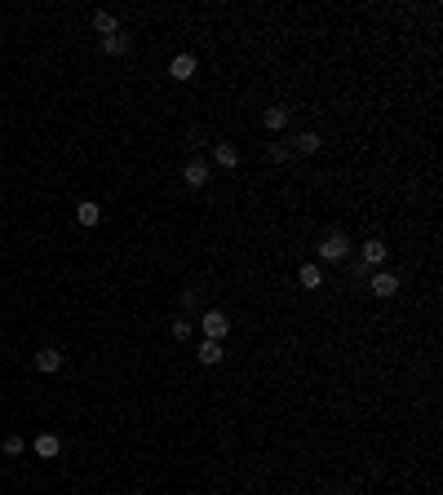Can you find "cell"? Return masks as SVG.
<instances>
[{
  "mask_svg": "<svg viewBox=\"0 0 443 495\" xmlns=\"http://www.w3.org/2000/svg\"><path fill=\"white\" fill-rule=\"evenodd\" d=\"M200 323H204V341H222V336L231 332V319H226L222 310H204V314H200Z\"/></svg>",
  "mask_w": 443,
  "mask_h": 495,
  "instance_id": "cell-2",
  "label": "cell"
},
{
  "mask_svg": "<svg viewBox=\"0 0 443 495\" xmlns=\"http://www.w3.org/2000/svg\"><path fill=\"white\" fill-rule=\"evenodd\" d=\"M213 160H218L222 168H239V151L231 146V142H218V146H213Z\"/></svg>",
  "mask_w": 443,
  "mask_h": 495,
  "instance_id": "cell-15",
  "label": "cell"
},
{
  "mask_svg": "<svg viewBox=\"0 0 443 495\" xmlns=\"http://www.w3.org/2000/svg\"><path fill=\"white\" fill-rule=\"evenodd\" d=\"M31 451L40 455V460H54V455L63 451V438H58V433H40V438L31 442Z\"/></svg>",
  "mask_w": 443,
  "mask_h": 495,
  "instance_id": "cell-6",
  "label": "cell"
},
{
  "mask_svg": "<svg viewBox=\"0 0 443 495\" xmlns=\"http://www.w3.org/2000/svg\"><path fill=\"white\" fill-rule=\"evenodd\" d=\"M35 367H40V371H58V367H63V349H54V345L35 349Z\"/></svg>",
  "mask_w": 443,
  "mask_h": 495,
  "instance_id": "cell-9",
  "label": "cell"
},
{
  "mask_svg": "<svg viewBox=\"0 0 443 495\" xmlns=\"http://www.w3.org/2000/svg\"><path fill=\"white\" fill-rule=\"evenodd\" d=\"M368 287H373V296H381V301H386V296H394V292H399V274H390V270H377L373 279H368Z\"/></svg>",
  "mask_w": 443,
  "mask_h": 495,
  "instance_id": "cell-4",
  "label": "cell"
},
{
  "mask_svg": "<svg viewBox=\"0 0 443 495\" xmlns=\"http://www.w3.org/2000/svg\"><path fill=\"white\" fill-rule=\"evenodd\" d=\"M289 142H293L289 151H297V155H315V151H319V133H310V128H306V133H293Z\"/></svg>",
  "mask_w": 443,
  "mask_h": 495,
  "instance_id": "cell-8",
  "label": "cell"
},
{
  "mask_svg": "<svg viewBox=\"0 0 443 495\" xmlns=\"http://www.w3.org/2000/svg\"><path fill=\"white\" fill-rule=\"evenodd\" d=\"M222 358H226L222 341H204V345H200V363H204V367H218Z\"/></svg>",
  "mask_w": 443,
  "mask_h": 495,
  "instance_id": "cell-14",
  "label": "cell"
},
{
  "mask_svg": "<svg viewBox=\"0 0 443 495\" xmlns=\"http://www.w3.org/2000/svg\"><path fill=\"white\" fill-rule=\"evenodd\" d=\"M346 252H351V239H346L341 230H332V235L319 239V261H341Z\"/></svg>",
  "mask_w": 443,
  "mask_h": 495,
  "instance_id": "cell-1",
  "label": "cell"
},
{
  "mask_svg": "<svg viewBox=\"0 0 443 495\" xmlns=\"http://www.w3.org/2000/svg\"><path fill=\"white\" fill-rule=\"evenodd\" d=\"M261 124H266L271 133L289 128V106H266V111H261Z\"/></svg>",
  "mask_w": 443,
  "mask_h": 495,
  "instance_id": "cell-10",
  "label": "cell"
},
{
  "mask_svg": "<svg viewBox=\"0 0 443 495\" xmlns=\"http://www.w3.org/2000/svg\"><path fill=\"white\" fill-rule=\"evenodd\" d=\"M76 221H80V226H98V221H102V208H98V203H93V199L76 203Z\"/></svg>",
  "mask_w": 443,
  "mask_h": 495,
  "instance_id": "cell-13",
  "label": "cell"
},
{
  "mask_svg": "<svg viewBox=\"0 0 443 495\" xmlns=\"http://www.w3.org/2000/svg\"><path fill=\"white\" fill-rule=\"evenodd\" d=\"M0 451H5V455H22V451H27V442H22L18 433H5V442H0Z\"/></svg>",
  "mask_w": 443,
  "mask_h": 495,
  "instance_id": "cell-17",
  "label": "cell"
},
{
  "mask_svg": "<svg viewBox=\"0 0 443 495\" xmlns=\"http://www.w3.org/2000/svg\"><path fill=\"white\" fill-rule=\"evenodd\" d=\"M271 160H275V164H289V160H293V151H289V146H280V142H271Z\"/></svg>",
  "mask_w": 443,
  "mask_h": 495,
  "instance_id": "cell-19",
  "label": "cell"
},
{
  "mask_svg": "<svg viewBox=\"0 0 443 495\" xmlns=\"http://www.w3.org/2000/svg\"><path fill=\"white\" fill-rule=\"evenodd\" d=\"M209 177H213V173H209V164H204V160H191V164L182 168V182H186V186H195V190L204 186Z\"/></svg>",
  "mask_w": 443,
  "mask_h": 495,
  "instance_id": "cell-7",
  "label": "cell"
},
{
  "mask_svg": "<svg viewBox=\"0 0 443 495\" xmlns=\"http://www.w3.org/2000/svg\"><path fill=\"white\" fill-rule=\"evenodd\" d=\"M93 31H98L102 40H106V35H115V31H120V22H115V14H106V9H98V14H93Z\"/></svg>",
  "mask_w": 443,
  "mask_h": 495,
  "instance_id": "cell-16",
  "label": "cell"
},
{
  "mask_svg": "<svg viewBox=\"0 0 443 495\" xmlns=\"http://www.w3.org/2000/svg\"><path fill=\"white\" fill-rule=\"evenodd\" d=\"M297 283H302V287H306V292H315V287H319V283H324V270H319V265H310V261H306V265H302V270H297Z\"/></svg>",
  "mask_w": 443,
  "mask_h": 495,
  "instance_id": "cell-12",
  "label": "cell"
},
{
  "mask_svg": "<svg viewBox=\"0 0 443 495\" xmlns=\"http://www.w3.org/2000/svg\"><path fill=\"white\" fill-rule=\"evenodd\" d=\"M195 71H200V62H195V53H177L173 62H169V76H173V80H182V84H186L191 76H195Z\"/></svg>",
  "mask_w": 443,
  "mask_h": 495,
  "instance_id": "cell-5",
  "label": "cell"
},
{
  "mask_svg": "<svg viewBox=\"0 0 443 495\" xmlns=\"http://www.w3.org/2000/svg\"><path fill=\"white\" fill-rule=\"evenodd\" d=\"M386 244H381V239H368L364 248H359V265H364V270H381V265H386Z\"/></svg>",
  "mask_w": 443,
  "mask_h": 495,
  "instance_id": "cell-3",
  "label": "cell"
},
{
  "mask_svg": "<svg viewBox=\"0 0 443 495\" xmlns=\"http://www.w3.org/2000/svg\"><path fill=\"white\" fill-rule=\"evenodd\" d=\"M191 332H195V328H191V319H177L173 323V341H191Z\"/></svg>",
  "mask_w": 443,
  "mask_h": 495,
  "instance_id": "cell-18",
  "label": "cell"
},
{
  "mask_svg": "<svg viewBox=\"0 0 443 495\" xmlns=\"http://www.w3.org/2000/svg\"><path fill=\"white\" fill-rule=\"evenodd\" d=\"M129 44H134V40H129L124 31H115V35H106V40H102V53H106V58H124Z\"/></svg>",
  "mask_w": 443,
  "mask_h": 495,
  "instance_id": "cell-11",
  "label": "cell"
}]
</instances>
